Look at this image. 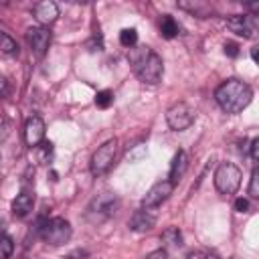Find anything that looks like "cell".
<instances>
[{
	"label": "cell",
	"mask_w": 259,
	"mask_h": 259,
	"mask_svg": "<svg viewBox=\"0 0 259 259\" xmlns=\"http://www.w3.org/2000/svg\"><path fill=\"white\" fill-rule=\"evenodd\" d=\"M146 259H168V253H166V249H156V251L148 253Z\"/></svg>",
	"instance_id": "4316f807"
},
{
	"label": "cell",
	"mask_w": 259,
	"mask_h": 259,
	"mask_svg": "<svg viewBox=\"0 0 259 259\" xmlns=\"http://www.w3.org/2000/svg\"><path fill=\"white\" fill-rule=\"evenodd\" d=\"M0 235H4V221H0Z\"/></svg>",
	"instance_id": "d6a6232c"
},
{
	"label": "cell",
	"mask_w": 259,
	"mask_h": 259,
	"mask_svg": "<svg viewBox=\"0 0 259 259\" xmlns=\"http://www.w3.org/2000/svg\"><path fill=\"white\" fill-rule=\"evenodd\" d=\"M245 8L251 12V16H255V12H259V2H251V4H245Z\"/></svg>",
	"instance_id": "f546056e"
},
{
	"label": "cell",
	"mask_w": 259,
	"mask_h": 259,
	"mask_svg": "<svg viewBox=\"0 0 259 259\" xmlns=\"http://www.w3.org/2000/svg\"><path fill=\"white\" fill-rule=\"evenodd\" d=\"M40 239L47 243V245H53V247H59V245H65L69 239H71V223L63 217H55V219H40L38 221V227H36Z\"/></svg>",
	"instance_id": "3957f363"
},
{
	"label": "cell",
	"mask_w": 259,
	"mask_h": 259,
	"mask_svg": "<svg viewBox=\"0 0 259 259\" xmlns=\"http://www.w3.org/2000/svg\"><path fill=\"white\" fill-rule=\"evenodd\" d=\"M34 206V194L30 190H22L20 194H16V198L12 200V214L16 219H24L26 214H30Z\"/></svg>",
	"instance_id": "5bb4252c"
},
{
	"label": "cell",
	"mask_w": 259,
	"mask_h": 259,
	"mask_svg": "<svg viewBox=\"0 0 259 259\" xmlns=\"http://www.w3.org/2000/svg\"><path fill=\"white\" fill-rule=\"evenodd\" d=\"M257 49H259V47H253V49H251V59H253L255 63H257Z\"/></svg>",
	"instance_id": "1f68e13d"
},
{
	"label": "cell",
	"mask_w": 259,
	"mask_h": 259,
	"mask_svg": "<svg viewBox=\"0 0 259 259\" xmlns=\"http://www.w3.org/2000/svg\"><path fill=\"white\" fill-rule=\"evenodd\" d=\"M257 158H259V140L253 138V140H251V160L257 162Z\"/></svg>",
	"instance_id": "83f0119b"
},
{
	"label": "cell",
	"mask_w": 259,
	"mask_h": 259,
	"mask_svg": "<svg viewBox=\"0 0 259 259\" xmlns=\"http://www.w3.org/2000/svg\"><path fill=\"white\" fill-rule=\"evenodd\" d=\"M119 42H121L123 47H127V49H134L136 42H138V32H136V28H123V30L119 32Z\"/></svg>",
	"instance_id": "ffe728a7"
},
{
	"label": "cell",
	"mask_w": 259,
	"mask_h": 259,
	"mask_svg": "<svg viewBox=\"0 0 259 259\" xmlns=\"http://www.w3.org/2000/svg\"><path fill=\"white\" fill-rule=\"evenodd\" d=\"M178 32H180L178 22L170 14H164L162 20H160V34L164 38H174V36H178Z\"/></svg>",
	"instance_id": "2e32d148"
},
{
	"label": "cell",
	"mask_w": 259,
	"mask_h": 259,
	"mask_svg": "<svg viewBox=\"0 0 259 259\" xmlns=\"http://www.w3.org/2000/svg\"><path fill=\"white\" fill-rule=\"evenodd\" d=\"M227 26L231 28V32H235V34H239L243 38H255L257 30H259L257 18L251 16V14H233L227 20Z\"/></svg>",
	"instance_id": "ba28073f"
},
{
	"label": "cell",
	"mask_w": 259,
	"mask_h": 259,
	"mask_svg": "<svg viewBox=\"0 0 259 259\" xmlns=\"http://www.w3.org/2000/svg\"><path fill=\"white\" fill-rule=\"evenodd\" d=\"M186 168H188V156H186L184 150H178V152L174 154V158H172V164H170V178H168V180L176 186V184L180 182V178L184 176Z\"/></svg>",
	"instance_id": "9a60e30c"
},
{
	"label": "cell",
	"mask_w": 259,
	"mask_h": 259,
	"mask_svg": "<svg viewBox=\"0 0 259 259\" xmlns=\"http://www.w3.org/2000/svg\"><path fill=\"white\" fill-rule=\"evenodd\" d=\"M6 93H8V81H6V79L0 75V99H2Z\"/></svg>",
	"instance_id": "f1b7e54d"
},
{
	"label": "cell",
	"mask_w": 259,
	"mask_h": 259,
	"mask_svg": "<svg viewBox=\"0 0 259 259\" xmlns=\"http://www.w3.org/2000/svg\"><path fill=\"white\" fill-rule=\"evenodd\" d=\"M235 210H237V212H249V210H251L249 200H247V198H237V200H235Z\"/></svg>",
	"instance_id": "484cf974"
},
{
	"label": "cell",
	"mask_w": 259,
	"mask_h": 259,
	"mask_svg": "<svg viewBox=\"0 0 259 259\" xmlns=\"http://www.w3.org/2000/svg\"><path fill=\"white\" fill-rule=\"evenodd\" d=\"M214 99L219 103V107L225 113H239L243 111L251 99H253V89L239 79H227L225 83H221L214 91Z\"/></svg>",
	"instance_id": "6da1fadb"
},
{
	"label": "cell",
	"mask_w": 259,
	"mask_h": 259,
	"mask_svg": "<svg viewBox=\"0 0 259 259\" xmlns=\"http://www.w3.org/2000/svg\"><path fill=\"white\" fill-rule=\"evenodd\" d=\"M24 142L30 148H36L38 144L45 142V121H42V117L32 115V117L26 119V123H24Z\"/></svg>",
	"instance_id": "7c38bea8"
},
{
	"label": "cell",
	"mask_w": 259,
	"mask_h": 259,
	"mask_svg": "<svg viewBox=\"0 0 259 259\" xmlns=\"http://www.w3.org/2000/svg\"><path fill=\"white\" fill-rule=\"evenodd\" d=\"M194 119H196V111H194L188 103H184V101L174 103V105L168 107V111H166V121H168V125H170L174 132H182V130L190 127V125L194 123Z\"/></svg>",
	"instance_id": "52a82bcc"
},
{
	"label": "cell",
	"mask_w": 259,
	"mask_h": 259,
	"mask_svg": "<svg viewBox=\"0 0 259 259\" xmlns=\"http://www.w3.org/2000/svg\"><path fill=\"white\" fill-rule=\"evenodd\" d=\"M156 221H158V208H154V206H142V208H138L132 214V219H130L127 225H130V229L134 233H146V231H150L156 225Z\"/></svg>",
	"instance_id": "30bf717a"
},
{
	"label": "cell",
	"mask_w": 259,
	"mask_h": 259,
	"mask_svg": "<svg viewBox=\"0 0 259 259\" xmlns=\"http://www.w3.org/2000/svg\"><path fill=\"white\" fill-rule=\"evenodd\" d=\"M146 154H148L146 146H144V144H138V146H134V148L127 152V160H130V162H140L142 158H146Z\"/></svg>",
	"instance_id": "7402d4cb"
},
{
	"label": "cell",
	"mask_w": 259,
	"mask_h": 259,
	"mask_svg": "<svg viewBox=\"0 0 259 259\" xmlns=\"http://www.w3.org/2000/svg\"><path fill=\"white\" fill-rule=\"evenodd\" d=\"M34 18L38 20L40 26H49L59 18V6L53 0H42L34 4Z\"/></svg>",
	"instance_id": "4fadbf2b"
},
{
	"label": "cell",
	"mask_w": 259,
	"mask_h": 259,
	"mask_svg": "<svg viewBox=\"0 0 259 259\" xmlns=\"http://www.w3.org/2000/svg\"><path fill=\"white\" fill-rule=\"evenodd\" d=\"M0 51H2L4 55H18V45H16V40H14L8 32H4V30H0Z\"/></svg>",
	"instance_id": "e0dca14e"
},
{
	"label": "cell",
	"mask_w": 259,
	"mask_h": 259,
	"mask_svg": "<svg viewBox=\"0 0 259 259\" xmlns=\"http://www.w3.org/2000/svg\"><path fill=\"white\" fill-rule=\"evenodd\" d=\"M26 42H28V47H30L34 57H38V59L45 57L47 51H49V45H51L49 28H45V26H30L26 30Z\"/></svg>",
	"instance_id": "9c48e42d"
},
{
	"label": "cell",
	"mask_w": 259,
	"mask_h": 259,
	"mask_svg": "<svg viewBox=\"0 0 259 259\" xmlns=\"http://www.w3.org/2000/svg\"><path fill=\"white\" fill-rule=\"evenodd\" d=\"M119 208V198L111 192H103V194H97L89 206H87V219L93 221V223H101V221H107L111 219Z\"/></svg>",
	"instance_id": "277c9868"
},
{
	"label": "cell",
	"mask_w": 259,
	"mask_h": 259,
	"mask_svg": "<svg viewBox=\"0 0 259 259\" xmlns=\"http://www.w3.org/2000/svg\"><path fill=\"white\" fill-rule=\"evenodd\" d=\"M132 65H134V71L142 83H148V85L160 83L162 73H164V63H162V57L158 53L150 51L148 47L134 49L132 51Z\"/></svg>",
	"instance_id": "7a4b0ae2"
},
{
	"label": "cell",
	"mask_w": 259,
	"mask_h": 259,
	"mask_svg": "<svg viewBox=\"0 0 259 259\" xmlns=\"http://www.w3.org/2000/svg\"><path fill=\"white\" fill-rule=\"evenodd\" d=\"M223 49H225V55H227V57H233V59L239 57V45H237V42H225Z\"/></svg>",
	"instance_id": "d4e9b609"
},
{
	"label": "cell",
	"mask_w": 259,
	"mask_h": 259,
	"mask_svg": "<svg viewBox=\"0 0 259 259\" xmlns=\"http://www.w3.org/2000/svg\"><path fill=\"white\" fill-rule=\"evenodd\" d=\"M172 190H174V184H172L170 180H160V182H156V184L146 192V196L142 198V206H154V208H158V206L172 194Z\"/></svg>",
	"instance_id": "8fae6325"
},
{
	"label": "cell",
	"mask_w": 259,
	"mask_h": 259,
	"mask_svg": "<svg viewBox=\"0 0 259 259\" xmlns=\"http://www.w3.org/2000/svg\"><path fill=\"white\" fill-rule=\"evenodd\" d=\"M233 259H237V257H233Z\"/></svg>",
	"instance_id": "836d02e7"
},
{
	"label": "cell",
	"mask_w": 259,
	"mask_h": 259,
	"mask_svg": "<svg viewBox=\"0 0 259 259\" xmlns=\"http://www.w3.org/2000/svg\"><path fill=\"white\" fill-rule=\"evenodd\" d=\"M241 170L231 164V162H223L219 164L217 172H214V188L221 192V194H235L241 186Z\"/></svg>",
	"instance_id": "5b68a950"
},
{
	"label": "cell",
	"mask_w": 259,
	"mask_h": 259,
	"mask_svg": "<svg viewBox=\"0 0 259 259\" xmlns=\"http://www.w3.org/2000/svg\"><path fill=\"white\" fill-rule=\"evenodd\" d=\"M14 253V241L10 235H0V259H10V255Z\"/></svg>",
	"instance_id": "d6986e66"
},
{
	"label": "cell",
	"mask_w": 259,
	"mask_h": 259,
	"mask_svg": "<svg viewBox=\"0 0 259 259\" xmlns=\"http://www.w3.org/2000/svg\"><path fill=\"white\" fill-rule=\"evenodd\" d=\"M162 241L168 245V247H180L182 245V235H180V231L176 229V227H170V229H166L164 233H162Z\"/></svg>",
	"instance_id": "ac0fdd59"
},
{
	"label": "cell",
	"mask_w": 259,
	"mask_h": 259,
	"mask_svg": "<svg viewBox=\"0 0 259 259\" xmlns=\"http://www.w3.org/2000/svg\"><path fill=\"white\" fill-rule=\"evenodd\" d=\"M249 196L251 198H257L259 196V170L253 168L251 172V180H249Z\"/></svg>",
	"instance_id": "603a6c76"
},
{
	"label": "cell",
	"mask_w": 259,
	"mask_h": 259,
	"mask_svg": "<svg viewBox=\"0 0 259 259\" xmlns=\"http://www.w3.org/2000/svg\"><path fill=\"white\" fill-rule=\"evenodd\" d=\"M115 154H117V140L111 138L105 144H101L95 154L91 156V172L93 176H103L115 162Z\"/></svg>",
	"instance_id": "8992f818"
},
{
	"label": "cell",
	"mask_w": 259,
	"mask_h": 259,
	"mask_svg": "<svg viewBox=\"0 0 259 259\" xmlns=\"http://www.w3.org/2000/svg\"><path fill=\"white\" fill-rule=\"evenodd\" d=\"M204 259H221V257H219V255H217L214 251H208V253L204 255Z\"/></svg>",
	"instance_id": "4dcf8cb0"
},
{
	"label": "cell",
	"mask_w": 259,
	"mask_h": 259,
	"mask_svg": "<svg viewBox=\"0 0 259 259\" xmlns=\"http://www.w3.org/2000/svg\"><path fill=\"white\" fill-rule=\"evenodd\" d=\"M111 103H113V93H111L109 89L97 91V95H95V105H97V107H101V109H107Z\"/></svg>",
	"instance_id": "44dd1931"
},
{
	"label": "cell",
	"mask_w": 259,
	"mask_h": 259,
	"mask_svg": "<svg viewBox=\"0 0 259 259\" xmlns=\"http://www.w3.org/2000/svg\"><path fill=\"white\" fill-rule=\"evenodd\" d=\"M10 134V121L6 119V115L0 113V142L6 140V136Z\"/></svg>",
	"instance_id": "cb8c5ba5"
}]
</instances>
